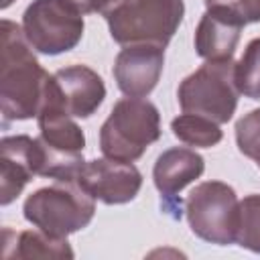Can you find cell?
<instances>
[{
	"label": "cell",
	"mask_w": 260,
	"mask_h": 260,
	"mask_svg": "<svg viewBox=\"0 0 260 260\" xmlns=\"http://www.w3.org/2000/svg\"><path fill=\"white\" fill-rule=\"evenodd\" d=\"M77 183L93 199L106 205H122L138 195L142 187V175L132 162L106 156L85 162Z\"/></svg>",
	"instance_id": "8"
},
{
	"label": "cell",
	"mask_w": 260,
	"mask_h": 260,
	"mask_svg": "<svg viewBox=\"0 0 260 260\" xmlns=\"http://www.w3.org/2000/svg\"><path fill=\"white\" fill-rule=\"evenodd\" d=\"M51 75L41 67L22 26L0 24V106L4 124L37 118Z\"/></svg>",
	"instance_id": "1"
},
{
	"label": "cell",
	"mask_w": 260,
	"mask_h": 260,
	"mask_svg": "<svg viewBox=\"0 0 260 260\" xmlns=\"http://www.w3.org/2000/svg\"><path fill=\"white\" fill-rule=\"evenodd\" d=\"M236 85L242 95L260 100V37L252 39L236 63Z\"/></svg>",
	"instance_id": "16"
},
{
	"label": "cell",
	"mask_w": 260,
	"mask_h": 260,
	"mask_svg": "<svg viewBox=\"0 0 260 260\" xmlns=\"http://www.w3.org/2000/svg\"><path fill=\"white\" fill-rule=\"evenodd\" d=\"M205 12L195 30V51L205 61L232 59L246 26L228 6L205 0Z\"/></svg>",
	"instance_id": "12"
},
{
	"label": "cell",
	"mask_w": 260,
	"mask_h": 260,
	"mask_svg": "<svg viewBox=\"0 0 260 260\" xmlns=\"http://www.w3.org/2000/svg\"><path fill=\"white\" fill-rule=\"evenodd\" d=\"M183 0H110L104 18L120 45L167 47L183 22Z\"/></svg>",
	"instance_id": "2"
},
{
	"label": "cell",
	"mask_w": 260,
	"mask_h": 260,
	"mask_svg": "<svg viewBox=\"0 0 260 260\" xmlns=\"http://www.w3.org/2000/svg\"><path fill=\"white\" fill-rule=\"evenodd\" d=\"M203 171H205V160L201 154L185 146H173L158 154L152 169V179H154V187L169 203L175 201L179 191H183L189 183L199 179Z\"/></svg>",
	"instance_id": "13"
},
{
	"label": "cell",
	"mask_w": 260,
	"mask_h": 260,
	"mask_svg": "<svg viewBox=\"0 0 260 260\" xmlns=\"http://www.w3.org/2000/svg\"><path fill=\"white\" fill-rule=\"evenodd\" d=\"M24 219L55 238H67L89 225L95 213V199L79 185L55 181L30 193L22 205Z\"/></svg>",
	"instance_id": "4"
},
{
	"label": "cell",
	"mask_w": 260,
	"mask_h": 260,
	"mask_svg": "<svg viewBox=\"0 0 260 260\" xmlns=\"http://www.w3.org/2000/svg\"><path fill=\"white\" fill-rule=\"evenodd\" d=\"M59 2L65 4L69 10L83 16V14H95V12L104 14L110 0H59Z\"/></svg>",
	"instance_id": "19"
},
{
	"label": "cell",
	"mask_w": 260,
	"mask_h": 260,
	"mask_svg": "<svg viewBox=\"0 0 260 260\" xmlns=\"http://www.w3.org/2000/svg\"><path fill=\"white\" fill-rule=\"evenodd\" d=\"M22 30L35 51L61 55L81 41L83 16L59 0H32L22 14Z\"/></svg>",
	"instance_id": "7"
},
{
	"label": "cell",
	"mask_w": 260,
	"mask_h": 260,
	"mask_svg": "<svg viewBox=\"0 0 260 260\" xmlns=\"http://www.w3.org/2000/svg\"><path fill=\"white\" fill-rule=\"evenodd\" d=\"M236 244L260 254V195H248L240 201Z\"/></svg>",
	"instance_id": "17"
},
{
	"label": "cell",
	"mask_w": 260,
	"mask_h": 260,
	"mask_svg": "<svg viewBox=\"0 0 260 260\" xmlns=\"http://www.w3.org/2000/svg\"><path fill=\"white\" fill-rule=\"evenodd\" d=\"M41 142L26 134L0 140V203H12L24 185L39 175Z\"/></svg>",
	"instance_id": "10"
},
{
	"label": "cell",
	"mask_w": 260,
	"mask_h": 260,
	"mask_svg": "<svg viewBox=\"0 0 260 260\" xmlns=\"http://www.w3.org/2000/svg\"><path fill=\"white\" fill-rule=\"evenodd\" d=\"M160 138V114L154 104L142 98H122L114 104L100 130L104 156L134 162Z\"/></svg>",
	"instance_id": "3"
},
{
	"label": "cell",
	"mask_w": 260,
	"mask_h": 260,
	"mask_svg": "<svg viewBox=\"0 0 260 260\" xmlns=\"http://www.w3.org/2000/svg\"><path fill=\"white\" fill-rule=\"evenodd\" d=\"M171 130L181 142H185L189 146H199V148H211L223 136L217 122H213L205 116L187 114V112H183L181 116H177L171 122Z\"/></svg>",
	"instance_id": "15"
},
{
	"label": "cell",
	"mask_w": 260,
	"mask_h": 260,
	"mask_svg": "<svg viewBox=\"0 0 260 260\" xmlns=\"http://www.w3.org/2000/svg\"><path fill=\"white\" fill-rule=\"evenodd\" d=\"M185 215L197 238L217 246H230L236 242L240 201L228 183H199L185 199Z\"/></svg>",
	"instance_id": "6"
},
{
	"label": "cell",
	"mask_w": 260,
	"mask_h": 260,
	"mask_svg": "<svg viewBox=\"0 0 260 260\" xmlns=\"http://www.w3.org/2000/svg\"><path fill=\"white\" fill-rule=\"evenodd\" d=\"M10 4H12V0H2V4H0V6H2V8H8Z\"/></svg>",
	"instance_id": "20"
},
{
	"label": "cell",
	"mask_w": 260,
	"mask_h": 260,
	"mask_svg": "<svg viewBox=\"0 0 260 260\" xmlns=\"http://www.w3.org/2000/svg\"><path fill=\"white\" fill-rule=\"evenodd\" d=\"M2 256L10 258H73L67 238H55L43 230H2Z\"/></svg>",
	"instance_id": "14"
},
{
	"label": "cell",
	"mask_w": 260,
	"mask_h": 260,
	"mask_svg": "<svg viewBox=\"0 0 260 260\" xmlns=\"http://www.w3.org/2000/svg\"><path fill=\"white\" fill-rule=\"evenodd\" d=\"M238 95L236 63L232 59L205 61L199 69L187 75L177 89L183 112L205 116L217 124L232 120L238 108Z\"/></svg>",
	"instance_id": "5"
},
{
	"label": "cell",
	"mask_w": 260,
	"mask_h": 260,
	"mask_svg": "<svg viewBox=\"0 0 260 260\" xmlns=\"http://www.w3.org/2000/svg\"><path fill=\"white\" fill-rule=\"evenodd\" d=\"M165 47L158 45H126L114 61V79L128 98L148 95L162 73Z\"/></svg>",
	"instance_id": "9"
},
{
	"label": "cell",
	"mask_w": 260,
	"mask_h": 260,
	"mask_svg": "<svg viewBox=\"0 0 260 260\" xmlns=\"http://www.w3.org/2000/svg\"><path fill=\"white\" fill-rule=\"evenodd\" d=\"M236 144L244 156L256 160L260 167V108L236 122Z\"/></svg>",
	"instance_id": "18"
},
{
	"label": "cell",
	"mask_w": 260,
	"mask_h": 260,
	"mask_svg": "<svg viewBox=\"0 0 260 260\" xmlns=\"http://www.w3.org/2000/svg\"><path fill=\"white\" fill-rule=\"evenodd\" d=\"M53 91L73 118H89L106 98L104 79L87 65H69L53 73Z\"/></svg>",
	"instance_id": "11"
}]
</instances>
